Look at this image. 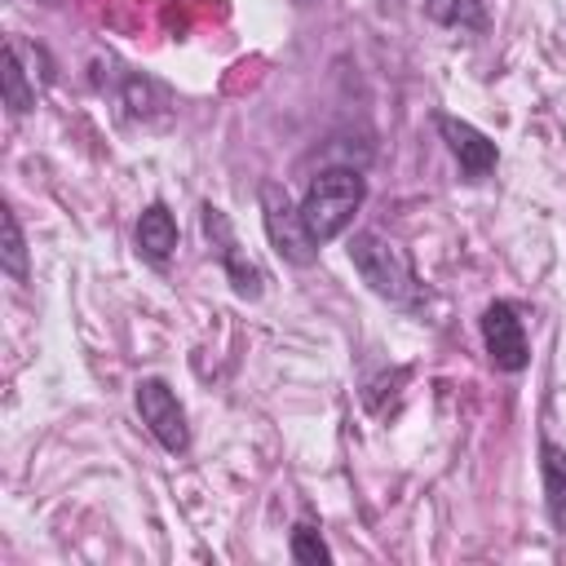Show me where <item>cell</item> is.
<instances>
[{
	"label": "cell",
	"mask_w": 566,
	"mask_h": 566,
	"mask_svg": "<svg viewBox=\"0 0 566 566\" xmlns=\"http://www.w3.org/2000/svg\"><path fill=\"white\" fill-rule=\"evenodd\" d=\"M137 416H142V424L155 433V442L168 451V455H181L186 447H190V424H186V411H181V402H177V394L168 389V380H159V376H146V380H137Z\"/></svg>",
	"instance_id": "obj_4"
},
{
	"label": "cell",
	"mask_w": 566,
	"mask_h": 566,
	"mask_svg": "<svg viewBox=\"0 0 566 566\" xmlns=\"http://www.w3.org/2000/svg\"><path fill=\"white\" fill-rule=\"evenodd\" d=\"M482 340H486V354L500 371H522L531 363V345H526V323L517 318V310L509 301H491L482 310Z\"/></svg>",
	"instance_id": "obj_6"
},
{
	"label": "cell",
	"mask_w": 566,
	"mask_h": 566,
	"mask_svg": "<svg viewBox=\"0 0 566 566\" xmlns=\"http://www.w3.org/2000/svg\"><path fill=\"white\" fill-rule=\"evenodd\" d=\"M133 239H137V252H142L150 265H164V261L177 252V221H172V212H168L164 203H150V208L137 217Z\"/></svg>",
	"instance_id": "obj_8"
},
{
	"label": "cell",
	"mask_w": 566,
	"mask_h": 566,
	"mask_svg": "<svg viewBox=\"0 0 566 566\" xmlns=\"http://www.w3.org/2000/svg\"><path fill=\"white\" fill-rule=\"evenodd\" d=\"M199 217H203V234H208V243H212V252H217V261H221L230 287H234L243 301H256V296L265 292V274H261V270L248 261V252L239 248L230 217H226L221 208H212V203H203Z\"/></svg>",
	"instance_id": "obj_5"
},
{
	"label": "cell",
	"mask_w": 566,
	"mask_h": 566,
	"mask_svg": "<svg viewBox=\"0 0 566 566\" xmlns=\"http://www.w3.org/2000/svg\"><path fill=\"white\" fill-rule=\"evenodd\" d=\"M256 199H261V221H265L270 248H274L287 265H314L318 243L310 239V230H305V221H301V203H292L287 186L261 181V186H256Z\"/></svg>",
	"instance_id": "obj_3"
},
{
	"label": "cell",
	"mask_w": 566,
	"mask_h": 566,
	"mask_svg": "<svg viewBox=\"0 0 566 566\" xmlns=\"http://www.w3.org/2000/svg\"><path fill=\"white\" fill-rule=\"evenodd\" d=\"M433 124H438L447 150L455 155V164H460V172H464L469 181H482V177L495 172L500 150H495V142H491L482 128H473L469 119H455V115H438Z\"/></svg>",
	"instance_id": "obj_7"
},
{
	"label": "cell",
	"mask_w": 566,
	"mask_h": 566,
	"mask_svg": "<svg viewBox=\"0 0 566 566\" xmlns=\"http://www.w3.org/2000/svg\"><path fill=\"white\" fill-rule=\"evenodd\" d=\"M0 265H4V274L9 279H18V283H27V239H22V226H18V217H13V208H4V248H0Z\"/></svg>",
	"instance_id": "obj_12"
},
{
	"label": "cell",
	"mask_w": 566,
	"mask_h": 566,
	"mask_svg": "<svg viewBox=\"0 0 566 566\" xmlns=\"http://www.w3.org/2000/svg\"><path fill=\"white\" fill-rule=\"evenodd\" d=\"M4 71H0V88H4V106L13 111V115H27L31 106H35V80L27 75V66H22V49H18V40H4V62H0Z\"/></svg>",
	"instance_id": "obj_10"
},
{
	"label": "cell",
	"mask_w": 566,
	"mask_h": 566,
	"mask_svg": "<svg viewBox=\"0 0 566 566\" xmlns=\"http://www.w3.org/2000/svg\"><path fill=\"white\" fill-rule=\"evenodd\" d=\"M349 261H354L358 279L376 296H385L389 305H420L424 301V283L416 279V265H411L407 248L385 239L380 230H358L349 239Z\"/></svg>",
	"instance_id": "obj_1"
},
{
	"label": "cell",
	"mask_w": 566,
	"mask_h": 566,
	"mask_svg": "<svg viewBox=\"0 0 566 566\" xmlns=\"http://www.w3.org/2000/svg\"><path fill=\"white\" fill-rule=\"evenodd\" d=\"M287 553H292V562H305V566L332 562V548L323 544V535H318L310 522H296V526H292V535H287Z\"/></svg>",
	"instance_id": "obj_13"
},
{
	"label": "cell",
	"mask_w": 566,
	"mask_h": 566,
	"mask_svg": "<svg viewBox=\"0 0 566 566\" xmlns=\"http://www.w3.org/2000/svg\"><path fill=\"white\" fill-rule=\"evenodd\" d=\"M424 18L438 27H460V31H482L486 9L482 0H424Z\"/></svg>",
	"instance_id": "obj_11"
},
{
	"label": "cell",
	"mask_w": 566,
	"mask_h": 566,
	"mask_svg": "<svg viewBox=\"0 0 566 566\" xmlns=\"http://www.w3.org/2000/svg\"><path fill=\"white\" fill-rule=\"evenodd\" d=\"M539 478H544V509L557 535H566V447L539 442Z\"/></svg>",
	"instance_id": "obj_9"
},
{
	"label": "cell",
	"mask_w": 566,
	"mask_h": 566,
	"mask_svg": "<svg viewBox=\"0 0 566 566\" xmlns=\"http://www.w3.org/2000/svg\"><path fill=\"white\" fill-rule=\"evenodd\" d=\"M363 199H367V181L358 168H323L301 199V221H305L310 239L314 243L340 239L349 230L354 212L363 208Z\"/></svg>",
	"instance_id": "obj_2"
}]
</instances>
